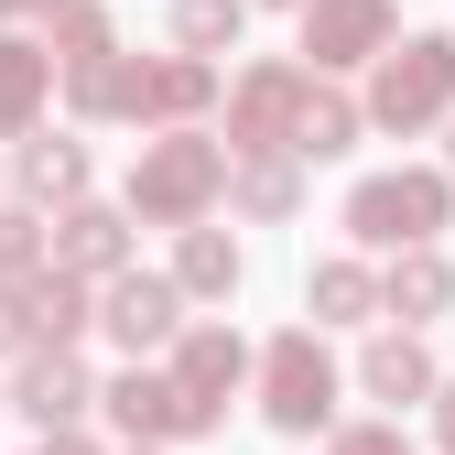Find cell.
<instances>
[{
    "instance_id": "obj_1",
    "label": "cell",
    "mask_w": 455,
    "mask_h": 455,
    "mask_svg": "<svg viewBox=\"0 0 455 455\" xmlns=\"http://www.w3.org/2000/svg\"><path fill=\"white\" fill-rule=\"evenodd\" d=\"M434 98H444V44H412V66H390L379 108H390V120H423Z\"/></svg>"
},
{
    "instance_id": "obj_2",
    "label": "cell",
    "mask_w": 455,
    "mask_h": 455,
    "mask_svg": "<svg viewBox=\"0 0 455 455\" xmlns=\"http://www.w3.org/2000/svg\"><path fill=\"white\" fill-rule=\"evenodd\" d=\"M434 217V185H369L358 196V228L369 239H402V228H423Z\"/></svg>"
},
{
    "instance_id": "obj_3",
    "label": "cell",
    "mask_w": 455,
    "mask_h": 455,
    "mask_svg": "<svg viewBox=\"0 0 455 455\" xmlns=\"http://www.w3.org/2000/svg\"><path fill=\"white\" fill-rule=\"evenodd\" d=\"M271 390H282V402H271L282 423H315V412H325V369H315L304 347H282V369H271Z\"/></svg>"
},
{
    "instance_id": "obj_4",
    "label": "cell",
    "mask_w": 455,
    "mask_h": 455,
    "mask_svg": "<svg viewBox=\"0 0 455 455\" xmlns=\"http://www.w3.org/2000/svg\"><path fill=\"white\" fill-rule=\"evenodd\" d=\"M163 325H174V304H163L152 282H131V293H120V336H163Z\"/></svg>"
},
{
    "instance_id": "obj_5",
    "label": "cell",
    "mask_w": 455,
    "mask_h": 455,
    "mask_svg": "<svg viewBox=\"0 0 455 455\" xmlns=\"http://www.w3.org/2000/svg\"><path fill=\"white\" fill-rule=\"evenodd\" d=\"M369 379L402 402V390H423V358H412V347H379V358H369Z\"/></svg>"
},
{
    "instance_id": "obj_6",
    "label": "cell",
    "mask_w": 455,
    "mask_h": 455,
    "mask_svg": "<svg viewBox=\"0 0 455 455\" xmlns=\"http://www.w3.org/2000/svg\"><path fill=\"white\" fill-rule=\"evenodd\" d=\"M369 22H379L369 0H336V12H325V44H369Z\"/></svg>"
},
{
    "instance_id": "obj_7",
    "label": "cell",
    "mask_w": 455,
    "mask_h": 455,
    "mask_svg": "<svg viewBox=\"0 0 455 455\" xmlns=\"http://www.w3.org/2000/svg\"><path fill=\"white\" fill-rule=\"evenodd\" d=\"M347 455H390V444H379V434H358V444H347Z\"/></svg>"
}]
</instances>
